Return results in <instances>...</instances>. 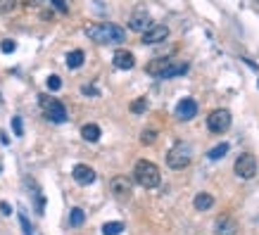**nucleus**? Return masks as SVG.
<instances>
[{"mask_svg":"<svg viewBox=\"0 0 259 235\" xmlns=\"http://www.w3.org/2000/svg\"><path fill=\"white\" fill-rule=\"evenodd\" d=\"M86 36L93 43H100V45H112V43H124L126 33L121 26L117 24H91L86 29Z\"/></svg>","mask_w":259,"mask_h":235,"instance_id":"nucleus-1","label":"nucleus"},{"mask_svg":"<svg viewBox=\"0 0 259 235\" xmlns=\"http://www.w3.org/2000/svg\"><path fill=\"white\" fill-rule=\"evenodd\" d=\"M134 180L138 183V185H143V188H157L159 180H162V173H159V169L152 162H148V159H141V162H136L134 166Z\"/></svg>","mask_w":259,"mask_h":235,"instance_id":"nucleus-2","label":"nucleus"},{"mask_svg":"<svg viewBox=\"0 0 259 235\" xmlns=\"http://www.w3.org/2000/svg\"><path fill=\"white\" fill-rule=\"evenodd\" d=\"M190 159H193V150H190L188 143H176V145L166 152V164H169V169H174V171L186 169V166L190 164Z\"/></svg>","mask_w":259,"mask_h":235,"instance_id":"nucleus-3","label":"nucleus"},{"mask_svg":"<svg viewBox=\"0 0 259 235\" xmlns=\"http://www.w3.org/2000/svg\"><path fill=\"white\" fill-rule=\"evenodd\" d=\"M38 105H40V110H43V114H46L50 121H55V124L67 121V110H64V105L60 100L50 98V95H40Z\"/></svg>","mask_w":259,"mask_h":235,"instance_id":"nucleus-4","label":"nucleus"},{"mask_svg":"<svg viewBox=\"0 0 259 235\" xmlns=\"http://www.w3.org/2000/svg\"><path fill=\"white\" fill-rule=\"evenodd\" d=\"M233 171H236L238 178H243V180L254 178V176H257V159H254L250 152H243V155H238Z\"/></svg>","mask_w":259,"mask_h":235,"instance_id":"nucleus-5","label":"nucleus"},{"mask_svg":"<svg viewBox=\"0 0 259 235\" xmlns=\"http://www.w3.org/2000/svg\"><path fill=\"white\" fill-rule=\"evenodd\" d=\"M207 126L212 133H226L231 128V112L228 110H214L209 117H207Z\"/></svg>","mask_w":259,"mask_h":235,"instance_id":"nucleus-6","label":"nucleus"},{"mask_svg":"<svg viewBox=\"0 0 259 235\" xmlns=\"http://www.w3.org/2000/svg\"><path fill=\"white\" fill-rule=\"evenodd\" d=\"M150 26H152V17H150V12L145 8H138L134 15H131V19H128V29H131V31L143 33V31H148Z\"/></svg>","mask_w":259,"mask_h":235,"instance_id":"nucleus-7","label":"nucleus"},{"mask_svg":"<svg viewBox=\"0 0 259 235\" xmlns=\"http://www.w3.org/2000/svg\"><path fill=\"white\" fill-rule=\"evenodd\" d=\"M166 38H169V26H164V24H152L148 31H143V43L145 45H157Z\"/></svg>","mask_w":259,"mask_h":235,"instance_id":"nucleus-8","label":"nucleus"},{"mask_svg":"<svg viewBox=\"0 0 259 235\" xmlns=\"http://www.w3.org/2000/svg\"><path fill=\"white\" fill-rule=\"evenodd\" d=\"M110 188H112V193H114V197L128 200L131 193H134V183H131V178H126V176H117V178H112Z\"/></svg>","mask_w":259,"mask_h":235,"instance_id":"nucleus-9","label":"nucleus"},{"mask_svg":"<svg viewBox=\"0 0 259 235\" xmlns=\"http://www.w3.org/2000/svg\"><path fill=\"white\" fill-rule=\"evenodd\" d=\"M195 114H197V102L193 98H183L176 105V119H181V121H190V119H195Z\"/></svg>","mask_w":259,"mask_h":235,"instance_id":"nucleus-10","label":"nucleus"},{"mask_svg":"<svg viewBox=\"0 0 259 235\" xmlns=\"http://www.w3.org/2000/svg\"><path fill=\"white\" fill-rule=\"evenodd\" d=\"M214 230H217V235H236L238 221L231 214H221L219 219H217V223H214Z\"/></svg>","mask_w":259,"mask_h":235,"instance_id":"nucleus-11","label":"nucleus"},{"mask_svg":"<svg viewBox=\"0 0 259 235\" xmlns=\"http://www.w3.org/2000/svg\"><path fill=\"white\" fill-rule=\"evenodd\" d=\"M71 176H74V180H76L79 185H91V183L95 180V171L91 169V166H86V164L74 166V171H71Z\"/></svg>","mask_w":259,"mask_h":235,"instance_id":"nucleus-12","label":"nucleus"},{"mask_svg":"<svg viewBox=\"0 0 259 235\" xmlns=\"http://www.w3.org/2000/svg\"><path fill=\"white\" fill-rule=\"evenodd\" d=\"M112 62H114L117 69H134L136 57H134V53H128V50H117L114 57H112Z\"/></svg>","mask_w":259,"mask_h":235,"instance_id":"nucleus-13","label":"nucleus"},{"mask_svg":"<svg viewBox=\"0 0 259 235\" xmlns=\"http://www.w3.org/2000/svg\"><path fill=\"white\" fill-rule=\"evenodd\" d=\"M188 71V62H179V60H171L169 67L162 71V76L159 78H171V76H181V74H186Z\"/></svg>","mask_w":259,"mask_h":235,"instance_id":"nucleus-14","label":"nucleus"},{"mask_svg":"<svg viewBox=\"0 0 259 235\" xmlns=\"http://www.w3.org/2000/svg\"><path fill=\"white\" fill-rule=\"evenodd\" d=\"M193 204H195V209H197V212H207V209H212L214 197L209 195V193H200V195H195Z\"/></svg>","mask_w":259,"mask_h":235,"instance_id":"nucleus-15","label":"nucleus"},{"mask_svg":"<svg viewBox=\"0 0 259 235\" xmlns=\"http://www.w3.org/2000/svg\"><path fill=\"white\" fill-rule=\"evenodd\" d=\"M81 135H83L88 143H98V140H100V126L86 124L83 128H81Z\"/></svg>","mask_w":259,"mask_h":235,"instance_id":"nucleus-16","label":"nucleus"},{"mask_svg":"<svg viewBox=\"0 0 259 235\" xmlns=\"http://www.w3.org/2000/svg\"><path fill=\"white\" fill-rule=\"evenodd\" d=\"M86 55H83V50H71L69 55H67V67L69 69H79L81 64H83Z\"/></svg>","mask_w":259,"mask_h":235,"instance_id":"nucleus-17","label":"nucleus"},{"mask_svg":"<svg viewBox=\"0 0 259 235\" xmlns=\"http://www.w3.org/2000/svg\"><path fill=\"white\" fill-rule=\"evenodd\" d=\"M119 233H124V223L121 221H110V223L102 226V235H119Z\"/></svg>","mask_w":259,"mask_h":235,"instance_id":"nucleus-18","label":"nucleus"},{"mask_svg":"<svg viewBox=\"0 0 259 235\" xmlns=\"http://www.w3.org/2000/svg\"><path fill=\"white\" fill-rule=\"evenodd\" d=\"M83 221H86V214H83V209L74 207V209H71V214H69V223H71L74 228H79Z\"/></svg>","mask_w":259,"mask_h":235,"instance_id":"nucleus-19","label":"nucleus"},{"mask_svg":"<svg viewBox=\"0 0 259 235\" xmlns=\"http://www.w3.org/2000/svg\"><path fill=\"white\" fill-rule=\"evenodd\" d=\"M145 110H148V100H145V98H138V100L131 102V112H134V114H143Z\"/></svg>","mask_w":259,"mask_h":235,"instance_id":"nucleus-20","label":"nucleus"},{"mask_svg":"<svg viewBox=\"0 0 259 235\" xmlns=\"http://www.w3.org/2000/svg\"><path fill=\"white\" fill-rule=\"evenodd\" d=\"M226 152H228V145L226 143H221V145H217V148L209 150V159H221Z\"/></svg>","mask_w":259,"mask_h":235,"instance_id":"nucleus-21","label":"nucleus"},{"mask_svg":"<svg viewBox=\"0 0 259 235\" xmlns=\"http://www.w3.org/2000/svg\"><path fill=\"white\" fill-rule=\"evenodd\" d=\"M46 83H48V88H50V90H60V88H62V78L57 76V74H50Z\"/></svg>","mask_w":259,"mask_h":235,"instance_id":"nucleus-22","label":"nucleus"},{"mask_svg":"<svg viewBox=\"0 0 259 235\" xmlns=\"http://www.w3.org/2000/svg\"><path fill=\"white\" fill-rule=\"evenodd\" d=\"M17 8V0H0V15H10Z\"/></svg>","mask_w":259,"mask_h":235,"instance_id":"nucleus-23","label":"nucleus"},{"mask_svg":"<svg viewBox=\"0 0 259 235\" xmlns=\"http://www.w3.org/2000/svg\"><path fill=\"white\" fill-rule=\"evenodd\" d=\"M155 138H157V131H152V128H148V131H143V135H141L143 145H152V143H155Z\"/></svg>","mask_w":259,"mask_h":235,"instance_id":"nucleus-24","label":"nucleus"},{"mask_svg":"<svg viewBox=\"0 0 259 235\" xmlns=\"http://www.w3.org/2000/svg\"><path fill=\"white\" fill-rule=\"evenodd\" d=\"M12 131H15V135H22V133H24L22 117H12Z\"/></svg>","mask_w":259,"mask_h":235,"instance_id":"nucleus-25","label":"nucleus"},{"mask_svg":"<svg viewBox=\"0 0 259 235\" xmlns=\"http://www.w3.org/2000/svg\"><path fill=\"white\" fill-rule=\"evenodd\" d=\"M0 48H3V53H15V40H12V38H5V40H3V43H0Z\"/></svg>","mask_w":259,"mask_h":235,"instance_id":"nucleus-26","label":"nucleus"},{"mask_svg":"<svg viewBox=\"0 0 259 235\" xmlns=\"http://www.w3.org/2000/svg\"><path fill=\"white\" fill-rule=\"evenodd\" d=\"M19 221H22L24 233H26V235H31V226H29V221H26V216H24V214H19Z\"/></svg>","mask_w":259,"mask_h":235,"instance_id":"nucleus-27","label":"nucleus"},{"mask_svg":"<svg viewBox=\"0 0 259 235\" xmlns=\"http://www.w3.org/2000/svg\"><path fill=\"white\" fill-rule=\"evenodd\" d=\"M53 5H55L60 12H67V5H64V0H53Z\"/></svg>","mask_w":259,"mask_h":235,"instance_id":"nucleus-28","label":"nucleus"},{"mask_svg":"<svg viewBox=\"0 0 259 235\" xmlns=\"http://www.w3.org/2000/svg\"><path fill=\"white\" fill-rule=\"evenodd\" d=\"M0 212H3V214H5V216H8V214L12 212V207H10L8 202H0Z\"/></svg>","mask_w":259,"mask_h":235,"instance_id":"nucleus-29","label":"nucleus"},{"mask_svg":"<svg viewBox=\"0 0 259 235\" xmlns=\"http://www.w3.org/2000/svg\"><path fill=\"white\" fill-rule=\"evenodd\" d=\"M83 93L86 95H98V90H95L93 86H83Z\"/></svg>","mask_w":259,"mask_h":235,"instance_id":"nucleus-30","label":"nucleus"},{"mask_svg":"<svg viewBox=\"0 0 259 235\" xmlns=\"http://www.w3.org/2000/svg\"><path fill=\"white\" fill-rule=\"evenodd\" d=\"M0 140H3V145H8V143H10L8 133H3V131H0Z\"/></svg>","mask_w":259,"mask_h":235,"instance_id":"nucleus-31","label":"nucleus"}]
</instances>
